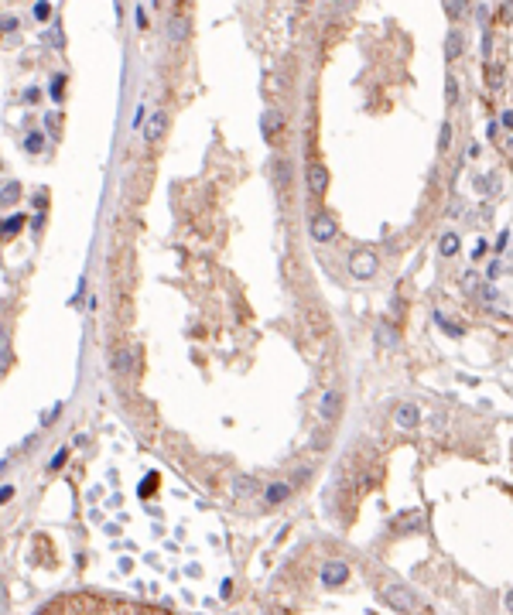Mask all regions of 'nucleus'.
<instances>
[{
	"instance_id": "nucleus-1",
	"label": "nucleus",
	"mask_w": 513,
	"mask_h": 615,
	"mask_svg": "<svg viewBox=\"0 0 513 615\" xmlns=\"http://www.w3.org/2000/svg\"><path fill=\"white\" fill-rule=\"evenodd\" d=\"M335 236V219L329 215V212H318L315 219H311V239L315 243H329Z\"/></svg>"
},
{
	"instance_id": "nucleus-2",
	"label": "nucleus",
	"mask_w": 513,
	"mask_h": 615,
	"mask_svg": "<svg viewBox=\"0 0 513 615\" xmlns=\"http://www.w3.org/2000/svg\"><path fill=\"white\" fill-rule=\"evenodd\" d=\"M383 598H387L393 609H400V612H414V609H418V605H414V598H411L400 585H387V588H383Z\"/></svg>"
},
{
	"instance_id": "nucleus-3",
	"label": "nucleus",
	"mask_w": 513,
	"mask_h": 615,
	"mask_svg": "<svg viewBox=\"0 0 513 615\" xmlns=\"http://www.w3.org/2000/svg\"><path fill=\"white\" fill-rule=\"evenodd\" d=\"M349 273H353V277H360V280L373 277V273H376V257H373V253H366V250H363V253H356V257L349 260Z\"/></svg>"
},
{
	"instance_id": "nucleus-4",
	"label": "nucleus",
	"mask_w": 513,
	"mask_h": 615,
	"mask_svg": "<svg viewBox=\"0 0 513 615\" xmlns=\"http://www.w3.org/2000/svg\"><path fill=\"white\" fill-rule=\"evenodd\" d=\"M349 578V567L342 564V560H329L325 567H322V585L325 588H335V585H342Z\"/></svg>"
},
{
	"instance_id": "nucleus-5",
	"label": "nucleus",
	"mask_w": 513,
	"mask_h": 615,
	"mask_svg": "<svg viewBox=\"0 0 513 615\" xmlns=\"http://www.w3.org/2000/svg\"><path fill=\"white\" fill-rule=\"evenodd\" d=\"M339 410H342V393H339V390H329V393L318 400V417H322V420H335Z\"/></svg>"
},
{
	"instance_id": "nucleus-6",
	"label": "nucleus",
	"mask_w": 513,
	"mask_h": 615,
	"mask_svg": "<svg viewBox=\"0 0 513 615\" xmlns=\"http://www.w3.org/2000/svg\"><path fill=\"white\" fill-rule=\"evenodd\" d=\"M325 185H329L325 168H322L318 161H311V164H308V188H311V195H322V192H325Z\"/></svg>"
},
{
	"instance_id": "nucleus-7",
	"label": "nucleus",
	"mask_w": 513,
	"mask_h": 615,
	"mask_svg": "<svg viewBox=\"0 0 513 615\" xmlns=\"http://www.w3.org/2000/svg\"><path fill=\"white\" fill-rule=\"evenodd\" d=\"M393 420H397L400 427H418V424H421V410L414 407V404H400V407L393 410Z\"/></svg>"
},
{
	"instance_id": "nucleus-8",
	"label": "nucleus",
	"mask_w": 513,
	"mask_h": 615,
	"mask_svg": "<svg viewBox=\"0 0 513 615\" xmlns=\"http://www.w3.org/2000/svg\"><path fill=\"white\" fill-rule=\"evenodd\" d=\"M288 496H291V485H288V482H277V485H271V489H267L264 502H267V506H277V502H284Z\"/></svg>"
},
{
	"instance_id": "nucleus-9",
	"label": "nucleus",
	"mask_w": 513,
	"mask_h": 615,
	"mask_svg": "<svg viewBox=\"0 0 513 615\" xmlns=\"http://www.w3.org/2000/svg\"><path fill=\"white\" fill-rule=\"evenodd\" d=\"M113 369L117 373H127V369H134V352L123 345V349H117V355H113Z\"/></svg>"
},
{
	"instance_id": "nucleus-10",
	"label": "nucleus",
	"mask_w": 513,
	"mask_h": 615,
	"mask_svg": "<svg viewBox=\"0 0 513 615\" xmlns=\"http://www.w3.org/2000/svg\"><path fill=\"white\" fill-rule=\"evenodd\" d=\"M281 113L277 110H271V113H264V137H277V130H281Z\"/></svg>"
},
{
	"instance_id": "nucleus-11",
	"label": "nucleus",
	"mask_w": 513,
	"mask_h": 615,
	"mask_svg": "<svg viewBox=\"0 0 513 615\" xmlns=\"http://www.w3.org/2000/svg\"><path fill=\"white\" fill-rule=\"evenodd\" d=\"M164 123H168L164 113H154V117L147 120V140H157V137L164 134Z\"/></svg>"
},
{
	"instance_id": "nucleus-12",
	"label": "nucleus",
	"mask_w": 513,
	"mask_h": 615,
	"mask_svg": "<svg viewBox=\"0 0 513 615\" xmlns=\"http://www.w3.org/2000/svg\"><path fill=\"white\" fill-rule=\"evenodd\" d=\"M445 55H448V59H458V55H462V34H455V31L448 34V45H445Z\"/></svg>"
},
{
	"instance_id": "nucleus-13",
	"label": "nucleus",
	"mask_w": 513,
	"mask_h": 615,
	"mask_svg": "<svg viewBox=\"0 0 513 615\" xmlns=\"http://www.w3.org/2000/svg\"><path fill=\"white\" fill-rule=\"evenodd\" d=\"M452 253H458V236H455V233H445V236H441V257H452Z\"/></svg>"
},
{
	"instance_id": "nucleus-14",
	"label": "nucleus",
	"mask_w": 513,
	"mask_h": 615,
	"mask_svg": "<svg viewBox=\"0 0 513 615\" xmlns=\"http://www.w3.org/2000/svg\"><path fill=\"white\" fill-rule=\"evenodd\" d=\"M376 335H380V342H383L387 349H390V345H397V332H393L390 325H383V322L376 325Z\"/></svg>"
},
{
	"instance_id": "nucleus-15",
	"label": "nucleus",
	"mask_w": 513,
	"mask_h": 615,
	"mask_svg": "<svg viewBox=\"0 0 513 615\" xmlns=\"http://www.w3.org/2000/svg\"><path fill=\"white\" fill-rule=\"evenodd\" d=\"M24 226V219L21 215H14V219H7V222H0V236H10V233H17Z\"/></svg>"
},
{
	"instance_id": "nucleus-16",
	"label": "nucleus",
	"mask_w": 513,
	"mask_h": 615,
	"mask_svg": "<svg viewBox=\"0 0 513 615\" xmlns=\"http://www.w3.org/2000/svg\"><path fill=\"white\" fill-rule=\"evenodd\" d=\"M435 322H438L448 335H462V328H458V325H452V322H445V315H435Z\"/></svg>"
},
{
	"instance_id": "nucleus-17",
	"label": "nucleus",
	"mask_w": 513,
	"mask_h": 615,
	"mask_svg": "<svg viewBox=\"0 0 513 615\" xmlns=\"http://www.w3.org/2000/svg\"><path fill=\"white\" fill-rule=\"evenodd\" d=\"M17 192H21V188H17V185H7V188H3V195H0V205L14 202V199H17Z\"/></svg>"
},
{
	"instance_id": "nucleus-18",
	"label": "nucleus",
	"mask_w": 513,
	"mask_h": 615,
	"mask_svg": "<svg viewBox=\"0 0 513 615\" xmlns=\"http://www.w3.org/2000/svg\"><path fill=\"white\" fill-rule=\"evenodd\" d=\"M476 284H479L476 273H462V287H465V291H476Z\"/></svg>"
},
{
	"instance_id": "nucleus-19",
	"label": "nucleus",
	"mask_w": 513,
	"mask_h": 615,
	"mask_svg": "<svg viewBox=\"0 0 513 615\" xmlns=\"http://www.w3.org/2000/svg\"><path fill=\"white\" fill-rule=\"evenodd\" d=\"M28 150H41V134H31V137H28Z\"/></svg>"
},
{
	"instance_id": "nucleus-20",
	"label": "nucleus",
	"mask_w": 513,
	"mask_h": 615,
	"mask_svg": "<svg viewBox=\"0 0 513 615\" xmlns=\"http://www.w3.org/2000/svg\"><path fill=\"white\" fill-rule=\"evenodd\" d=\"M448 137H452V130H448V123H445V127H441V137H438V147H441V150L448 147Z\"/></svg>"
},
{
	"instance_id": "nucleus-21",
	"label": "nucleus",
	"mask_w": 513,
	"mask_h": 615,
	"mask_svg": "<svg viewBox=\"0 0 513 615\" xmlns=\"http://www.w3.org/2000/svg\"><path fill=\"white\" fill-rule=\"evenodd\" d=\"M448 99H452V103L458 99V82H455V79H448Z\"/></svg>"
},
{
	"instance_id": "nucleus-22",
	"label": "nucleus",
	"mask_w": 513,
	"mask_h": 615,
	"mask_svg": "<svg viewBox=\"0 0 513 615\" xmlns=\"http://www.w3.org/2000/svg\"><path fill=\"white\" fill-rule=\"evenodd\" d=\"M489 82H493V86H500V82H503V72H500V65H493V72H489Z\"/></svg>"
},
{
	"instance_id": "nucleus-23",
	"label": "nucleus",
	"mask_w": 513,
	"mask_h": 615,
	"mask_svg": "<svg viewBox=\"0 0 513 615\" xmlns=\"http://www.w3.org/2000/svg\"><path fill=\"white\" fill-rule=\"evenodd\" d=\"M48 10H52V7H48V3H38V7H34V14H38V17H41V21H45V17H48Z\"/></svg>"
},
{
	"instance_id": "nucleus-24",
	"label": "nucleus",
	"mask_w": 513,
	"mask_h": 615,
	"mask_svg": "<svg viewBox=\"0 0 513 615\" xmlns=\"http://www.w3.org/2000/svg\"><path fill=\"white\" fill-rule=\"evenodd\" d=\"M178 31H185V24L175 17V21H171V38H178Z\"/></svg>"
},
{
	"instance_id": "nucleus-25",
	"label": "nucleus",
	"mask_w": 513,
	"mask_h": 615,
	"mask_svg": "<svg viewBox=\"0 0 513 615\" xmlns=\"http://www.w3.org/2000/svg\"><path fill=\"white\" fill-rule=\"evenodd\" d=\"M10 496H14V489H10V485H3V489H0V502H7Z\"/></svg>"
}]
</instances>
